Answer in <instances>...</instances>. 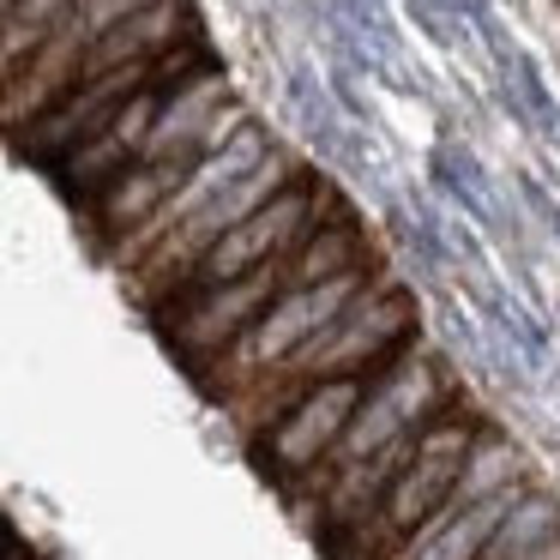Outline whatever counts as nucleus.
Listing matches in <instances>:
<instances>
[{
	"instance_id": "obj_5",
	"label": "nucleus",
	"mask_w": 560,
	"mask_h": 560,
	"mask_svg": "<svg viewBox=\"0 0 560 560\" xmlns=\"http://www.w3.org/2000/svg\"><path fill=\"white\" fill-rule=\"evenodd\" d=\"M283 290V259L278 266H259L247 278H230V283H211V290H187V295H170L163 307H151V326L158 338L175 350V362L187 374H206Z\"/></svg>"
},
{
	"instance_id": "obj_12",
	"label": "nucleus",
	"mask_w": 560,
	"mask_h": 560,
	"mask_svg": "<svg viewBox=\"0 0 560 560\" xmlns=\"http://www.w3.org/2000/svg\"><path fill=\"white\" fill-rule=\"evenodd\" d=\"M139 7H151V0H73V13H67V25L85 31L91 43L103 37L109 25H121L127 13H139Z\"/></svg>"
},
{
	"instance_id": "obj_7",
	"label": "nucleus",
	"mask_w": 560,
	"mask_h": 560,
	"mask_svg": "<svg viewBox=\"0 0 560 560\" xmlns=\"http://www.w3.org/2000/svg\"><path fill=\"white\" fill-rule=\"evenodd\" d=\"M235 97L230 85V67H206V73L182 79L175 91H163V109L151 121V139H145V163H170V158H206L211 151V121L223 115V103Z\"/></svg>"
},
{
	"instance_id": "obj_10",
	"label": "nucleus",
	"mask_w": 560,
	"mask_h": 560,
	"mask_svg": "<svg viewBox=\"0 0 560 560\" xmlns=\"http://www.w3.org/2000/svg\"><path fill=\"white\" fill-rule=\"evenodd\" d=\"M530 482H536V476H530ZM530 482L506 488V494H488V500H476V506H464V500H446V506H440L434 518H428L422 530H416L392 560H482V548H488V536H494V524L506 518L512 500H518Z\"/></svg>"
},
{
	"instance_id": "obj_3",
	"label": "nucleus",
	"mask_w": 560,
	"mask_h": 560,
	"mask_svg": "<svg viewBox=\"0 0 560 560\" xmlns=\"http://www.w3.org/2000/svg\"><path fill=\"white\" fill-rule=\"evenodd\" d=\"M380 271V266H374ZM374 271H350V278H326V283H295V290H278V302L266 307V314L254 319V326L242 331V338L230 343V350L218 355V362L206 368V374L194 380L199 392H206L211 404H235L254 380H266L278 362H290L295 350H302L307 338H319V331L331 326V319L343 314V307L355 302V295L374 283Z\"/></svg>"
},
{
	"instance_id": "obj_11",
	"label": "nucleus",
	"mask_w": 560,
	"mask_h": 560,
	"mask_svg": "<svg viewBox=\"0 0 560 560\" xmlns=\"http://www.w3.org/2000/svg\"><path fill=\"white\" fill-rule=\"evenodd\" d=\"M67 13H73V0H13V7L0 13V31H7V37H0V67H7V73L25 67L31 55H37V43L49 37Z\"/></svg>"
},
{
	"instance_id": "obj_4",
	"label": "nucleus",
	"mask_w": 560,
	"mask_h": 560,
	"mask_svg": "<svg viewBox=\"0 0 560 560\" xmlns=\"http://www.w3.org/2000/svg\"><path fill=\"white\" fill-rule=\"evenodd\" d=\"M368 380H374V374L314 380V386H307L302 398H295L290 410L278 416V422L259 428L254 440H242V446H247V464H254V470L266 476V482L278 488L283 500L302 494V488L314 482L319 470H326L331 452H338V440H343V428H350L355 404H362Z\"/></svg>"
},
{
	"instance_id": "obj_2",
	"label": "nucleus",
	"mask_w": 560,
	"mask_h": 560,
	"mask_svg": "<svg viewBox=\"0 0 560 560\" xmlns=\"http://www.w3.org/2000/svg\"><path fill=\"white\" fill-rule=\"evenodd\" d=\"M482 422H488V416L476 410L470 398L446 404V410H440L434 422L422 428V440H416L410 464H404L398 482L386 488L380 512L350 536V548H343L338 560H392V555H398V548L410 542V536L422 530V524L452 500V488H458L464 458H470V446H476V434H482Z\"/></svg>"
},
{
	"instance_id": "obj_1",
	"label": "nucleus",
	"mask_w": 560,
	"mask_h": 560,
	"mask_svg": "<svg viewBox=\"0 0 560 560\" xmlns=\"http://www.w3.org/2000/svg\"><path fill=\"white\" fill-rule=\"evenodd\" d=\"M416 338H422V295H416L410 283L392 278V266H380L374 283H368V290L355 295V302L343 307L319 338H307L290 362H278L266 380H254V386H247L235 404H223V410L235 416L242 440H254L259 428L278 422V416L290 410L314 380L380 374V368L398 362Z\"/></svg>"
},
{
	"instance_id": "obj_13",
	"label": "nucleus",
	"mask_w": 560,
	"mask_h": 560,
	"mask_svg": "<svg viewBox=\"0 0 560 560\" xmlns=\"http://www.w3.org/2000/svg\"><path fill=\"white\" fill-rule=\"evenodd\" d=\"M7 560H37V555H31V548H25V536H19V530L7 536Z\"/></svg>"
},
{
	"instance_id": "obj_8",
	"label": "nucleus",
	"mask_w": 560,
	"mask_h": 560,
	"mask_svg": "<svg viewBox=\"0 0 560 560\" xmlns=\"http://www.w3.org/2000/svg\"><path fill=\"white\" fill-rule=\"evenodd\" d=\"M199 31H206V19H199L194 0H151V7L127 13L121 25H109L97 43H91V55H85V79H91V73H109V67L158 61V55H170L175 43L199 37Z\"/></svg>"
},
{
	"instance_id": "obj_9",
	"label": "nucleus",
	"mask_w": 560,
	"mask_h": 560,
	"mask_svg": "<svg viewBox=\"0 0 560 560\" xmlns=\"http://www.w3.org/2000/svg\"><path fill=\"white\" fill-rule=\"evenodd\" d=\"M194 163H199V158H194ZM194 163H187V158H170V163H145V158H139L127 175H115V182L85 206V218H91V247L103 254L115 235L139 230V223H145L151 211H158L163 199H170L175 187L187 182V170H194Z\"/></svg>"
},
{
	"instance_id": "obj_6",
	"label": "nucleus",
	"mask_w": 560,
	"mask_h": 560,
	"mask_svg": "<svg viewBox=\"0 0 560 560\" xmlns=\"http://www.w3.org/2000/svg\"><path fill=\"white\" fill-rule=\"evenodd\" d=\"M158 109H163V91H158V85L133 91V97H127L121 109H115L109 121H103L97 133H91L85 145L73 151V158L55 163L49 182L61 187V199H73V206L85 211L91 199H97L103 187L115 182V175L133 170V163L145 158V139H151V121H158Z\"/></svg>"
}]
</instances>
